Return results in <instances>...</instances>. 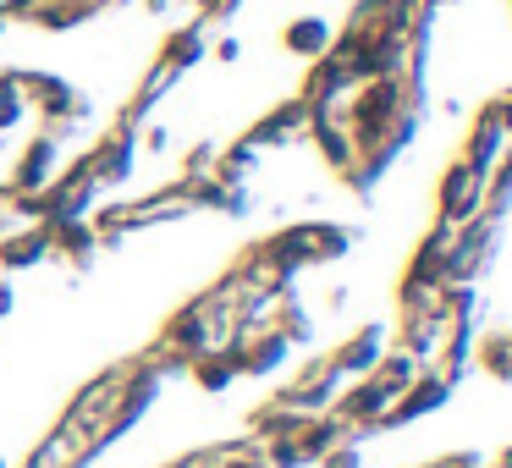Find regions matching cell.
<instances>
[{
    "mask_svg": "<svg viewBox=\"0 0 512 468\" xmlns=\"http://www.w3.org/2000/svg\"><path fill=\"white\" fill-rule=\"evenodd\" d=\"M485 210V171H474L463 155L441 171V193H435V221L441 226H468Z\"/></svg>",
    "mask_w": 512,
    "mask_h": 468,
    "instance_id": "6da1fadb",
    "label": "cell"
},
{
    "mask_svg": "<svg viewBox=\"0 0 512 468\" xmlns=\"http://www.w3.org/2000/svg\"><path fill=\"white\" fill-rule=\"evenodd\" d=\"M452 402V386H446L441 375H435L430 364L419 369V375L408 380V386L391 397V408L380 413V424H375V435H391V430H402V424H413V419H430L435 408H446Z\"/></svg>",
    "mask_w": 512,
    "mask_h": 468,
    "instance_id": "7a4b0ae2",
    "label": "cell"
},
{
    "mask_svg": "<svg viewBox=\"0 0 512 468\" xmlns=\"http://www.w3.org/2000/svg\"><path fill=\"white\" fill-rule=\"evenodd\" d=\"M342 386H347L342 369L331 364V353H325V358H309V364H303L298 375H292L287 386L276 391V402H287V408H303V413H320V408H331V397H336Z\"/></svg>",
    "mask_w": 512,
    "mask_h": 468,
    "instance_id": "3957f363",
    "label": "cell"
},
{
    "mask_svg": "<svg viewBox=\"0 0 512 468\" xmlns=\"http://www.w3.org/2000/svg\"><path fill=\"white\" fill-rule=\"evenodd\" d=\"M50 265V221H23L12 232H0V270L23 276V270Z\"/></svg>",
    "mask_w": 512,
    "mask_h": 468,
    "instance_id": "277c9868",
    "label": "cell"
},
{
    "mask_svg": "<svg viewBox=\"0 0 512 468\" xmlns=\"http://www.w3.org/2000/svg\"><path fill=\"white\" fill-rule=\"evenodd\" d=\"M386 347H391V325L369 320V325H358L347 342L331 347V364L342 369V380H358V375H369V369L380 364V353H386Z\"/></svg>",
    "mask_w": 512,
    "mask_h": 468,
    "instance_id": "5b68a950",
    "label": "cell"
},
{
    "mask_svg": "<svg viewBox=\"0 0 512 468\" xmlns=\"http://www.w3.org/2000/svg\"><path fill=\"white\" fill-rule=\"evenodd\" d=\"M50 177H56V138L39 133L34 144L23 149V160L12 166V182H0V204H6V199H23V193H39Z\"/></svg>",
    "mask_w": 512,
    "mask_h": 468,
    "instance_id": "8992f818",
    "label": "cell"
},
{
    "mask_svg": "<svg viewBox=\"0 0 512 468\" xmlns=\"http://www.w3.org/2000/svg\"><path fill=\"white\" fill-rule=\"evenodd\" d=\"M78 166L94 177V188H122L127 171H133V133H127V127H116V133L100 138V144L78 160Z\"/></svg>",
    "mask_w": 512,
    "mask_h": 468,
    "instance_id": "52a82bcc",
    "label": "cell"
},
{
    "mask_svg": "<svg viewBox=\"0 0 512 468\" xmlns=\"http://www.w3.org/2000/svg\"><path fill=\"white\" fill-rule=\"evenodd\" d=\"M50 259H61L72 276H83L100 259V232L89 221H56L50 226Z\"/></svg>",
    "mask_w": 512,
    "mask_h": 468,
    "instance_id": "ba28073f",
    "label": "cell"
},
{
    "mask_svg": "<svg viewBox=\"0 0 512 468\" xmlns=\"http://www.w3.org/2000/svg\"><path fill=\"white\" fill-rule=\"evenodd\" d=\"M441 309H419V314H402V325L391 336H397V347L402 353H413V358H430L435 347H441Z\"/></svg>",
    "mask_w": 512,
    "mask_h": 468,
    "instance_id": "9c48e42d",
    "label": "cell"
},
{
    "mask_svg": "<svg viewBox=\"0 0 512 468\" xmlns=\"http://www.w3.org/2000/svg\"><path fill=\"white\" fill-rule=\"evenodd\" d=\"M188 380L204 391V397H221V391H232L243 375H237V364H232V353H226V347H210V353H199L188 364Z\"/></svg>",
    "mask_w": 512,
    "mask_h": 468,
    "instance_id": "30bf717a",
    "label": "cell"
},
{
    "mask_svg": "<svg viewBox=\"0 0 512 468\" xmlns=\"http://www.w3.org/2000/svg\"><path fill=\"white\" fill-rule=\"evenodd\" d=\"M281 45H287L292 56H303V61H320L325 50L336 45V34H331L325 17H292V23L281 28Z\"/></svg>",
    "mask_w": 512,
    "mask_h": 468,
    "instance_id": "8fae6325",
    "label": "cell"
},
{
    "mask_svg": "<svg viewBox=\"0 0 512 468\" xmlns=\"http://www.w3.org/2000/svg\"><path fill=\"white\" fill-rule=\"evenodd\" d=\"M507 155V133H501V122L490 111H479V122H474V133H468V149H463V160L474 171H485L490 177V166H496V160Z\"/></svg>",
    "mask_w": 512,
    "mask_h": 468,
    "instance_id": "7c38bea8",
    "label": "cell"
},
{
    "mask_svg": "<svg viewBox=\"0 0 512 468\" xmlns=\"http://www.w3.org/2000/svg\"><path fill=\"white\" fill-rule=\"evenodd\" d=\"M474 364L485 369L496 386H512V325H501V331H479Z\"/></svg>",
    "mask_w": 512,
    "mask_h": 468,
    "instance_id": "4fadbf2b",
    "label": "cell"
},
{
    "mask_svg": "<svg viewBox=\"0 0 512 468\" xmlns=\"http://www.w3.org/2000/svg\"><path fill=\"white\" fill-rule=\"evenodd\" d=\"M303 127H309V105L292 100V105H281V111H270L265 122H259L254 133L243 138V144H254V149H265V144H287V138H298Z\"/></svg>",
    "mask_w": 512,
    "mask_h": 468,
    "instance_id": "5bb4252c",
    "label": "cell"
},
{
    "mask_svg": "<svg viewBox=\"0 0 512 468\" xmlns=\"http://www.w3.org/2000/svg\"><path fill=\"white\" fill-rule=\"evenodd\" d=\"M419 369H424V358L402 353V347H386V353H380V364L369 369V380H375L380 391H391V397H397V391L408 386V380L419 375Z\"/></svg>",
    "mask_w": 512,
    "mask_h": 468,
    "instance_id": "9a60e30c",
    "label": "cell"
},
{
    "mask_svg": "<svg viewBox=\"0 0 512 468\" xmlns=\"http://www.w3.org/2000/svg\"><path fill=\"white\" fill-rule=\"evenodd\" d=\"M193 61H204V28H199V23H193V28H177V34L166 39V50H160V67H171L177 78L193 67Z\"/></svg>",
    "mask_w": 512,
    "mask_h": 468,
    "instance_id": "2e32d148",
    "label": "cell"
},
{
    "mask_svg": "<svg viewBox=\"0 0 512 468\" xmlns=\"http://www.w3.org/2000/svg\"><path fill=\"white\" fill-rule=\"evenodd\" d=\"M314 468H364V435H347V441H336Z\"/></svg>",
    "mask_w": 512,
    "mask_h": 468,
    "instance_id": "e0dca14e",
    "label": "cell"
},
{
    "mask_svg": "<svg viewBox=\"0 0 512 468\" xmlns=\"http://www.w3.org/2000/svg\"><path fill=\"white\" fill-rule=\"evenodd\" d=\"M430 468H485V457L479 452H452V457H435Z\"/></svg>",
    "mask_w": 512,
    "mask_h": 468,
    "instance_id": "ac0fdd59",
    "label": "cell"
},
{
    "mask_svg": "<svg viewBox=\"0 0 512 468\" xmlns=\"http://www.w3.org/2000/svg\"><path fill=\"white\" fill-rule=\"evenodd\" d=\"M166 468H215V446H204V452H188V457H171Z\"/></svg>",
    "mask_w": 512,
    "mask_h": 468,
    "instance_id": "d6986e66",
    "label": "cell"
},
{
    "mask_svg": "<svg viewBox=\"0 0 512 468\" xmlns=\"http://www.w3.org/2000/svg\"><path fill=\"white\" fill-rule=\"evenodd\" d=\"M17 309V287H12V281H6V276H0V320H6V314H12Z\"/></svg>",
    "mask_w": 512,
    "mask_h": 468,
    "instance_id": "ffe728a7",
    "label": "cell"
},
{
    "mask_svg": "<svg viewBox=\"0 0 512 468\" xmlns=\"http://www.w3.org/2000/svg\"><path fill=\"white\" fill-rule=\"evenodd\" d=\"M237 50H243L237 39H221V45H215V56H221V61H237Z\"/></svg>",
    "mask_w": 512,
    "mask_h": 468,
    "instance_id": "44dd1931",
    "label": "cell"
},
{
    "mask_svg": "<svg viewBox=\"0 0 512 468\" xmlns=\"http://www.w3.org/2000/svg\"><path fill=\"white\" fill-rule=\"evenodd\" d=\"M496 463H507V468H512V446H507V452H501V457H496Z\"/></svg>",
    "mask_w": 512,
    "mask_h": 468,
    "instance_id": "7402d4cb",
    "label": "cell"
},
{
    "mask_svg": "<svg viewBox=\"0 0 512 468\" xmlns=\"http://www.w3.org/2000/svg\"><path fill=\"white\" fill-rule=\"evenodd\" d=\"M485 468H507V463H485Z\"/></svg>",
    "mask_w": 512,
    "mask_h": 468,
    "instance_id": "603a6c76",
    "label": "cell"
},
{
    "mask_svg": "<svg viewBox=\"0 0 512 468\" xmlns=\"http://www.w3.org/2000/svg\"><path fill=\"white\" fill-rule=\"evenodd\" d=\"M0 468H12V463H6V457H0Z\"/></svg>",
    "mask_w": 512,
    "mask_h": 468,
    "instance_id": "cb8c5ba5",
    "label": "cell"
}]
</instances>
